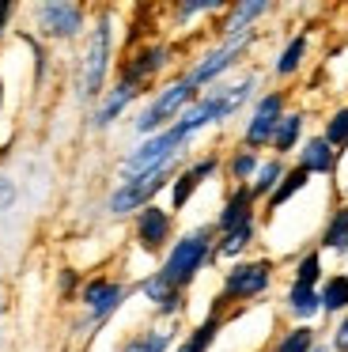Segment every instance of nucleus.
Returning a JSON list of instances; mask_svg holds the SVG:
<instances>
[{
	"mask_svg": "<svg viewBox=\"0 0 348 352\" xmlns=\"http://www.w3.org/2000/svg\"><path fill=\"white\" fill-rule=\"evenodd\" d=\"M212 258V231L208 228H197L189 231V235H182L178 243L171 246V254H166L163 269H159V276H163L171 288H189L193 284V276L204 269V261Z\"/></svg>",
	"mask_w": 348,
	"mask_h": 352,
	"instance_id": "obj_1",
	"label": "nucleus"
},
{
	"mask_svg": "<svg viewBox=\"0 0 348 352\" xmlns=\"http://www.w3.org/2000/svg\"><path fill=\"white\" fill-rule=\"evenodd\" d=\"M186 140H189V133L182 129L178 122L174 125H166L163 133H155V137H148L140 148H133V152L121 160V178H140V175H151V170H159V167H171L174 163V155L186 148Z\"/></svg>",
	"mask_w": 348,
	"mask_h": 352,
	"instance_id": "obj_2",
	"label": "nucleus"
},
{
	"mask_svg": "<svg viewBox=\"0 0 348 352\" xmlns=\"http://www.w3.org/2000/svg\"><path fill=\"white\" fill-rule=\"evenodd\" d=\"M197 99V87L189 84L186 76L174 80L171 87H163V91L155 95V99L144 107V114L136 118V129L144 133V137H155V133H163L166 122H174V118H182L189 110V102Z\"/></svg>",
	"mask_w": 348,
	"mask_h": 352,
	"instance_id": "obj_3",
	"label": "nucleus"
},
{
	"mask_svg": "<svg viewBox=\"0 0 348 352\" xmlns=\"http://www.w3.org/2000/svg\"><path fill=\"white\" fill-rule=\"evenodd\" d=\"M171 175H174V163L171 167H159V170H151V175H140V178H129V182H121L118 190L110 193V212L113 216H129V212H140V208H148L151 205V197H155L159 190H163L166 182H171Z\"/></svg>",
	"mask_w": 348,
	"mask_h": 352,
	"instance_id": "obj_4",
	"label": "nucleus"
},
{
	"mask_svg": "<svg viewBox=\"0 0 348 352\" xmlns=\"http://www.w3.org/2000/svg\"><path fill=\"white\" fill-rule=\"evenodd\" d=\"M106 65H110V19H98L95 34H91L87 57H83V95L95 99L102 95V80H106Z\"/></svg>",
	"mask_w": 348,
	"mask_h": 352,
	"instance_id": "obj_5",
	"label": "nucleus"
},
{
	"mask_svg": "<svg viewBox=\"0 0 348 352\" xmlns=\"http://www.w3.org/2000/svg\"><path fill=\"white\" fill-rule=\"evenodd\" d=\"M269 276H272V265L269 261H242L235 265L231 273L224 276V296L219 299H254L269 288Z\"/></svg>",
	"mask_w": 348,
	"mask_h": 352,
	"instance_id": "obj_6",
	"label": "nucleus"
},
{
	"mask_svg": "<svg viewBox=\"0 0 348 352\" xmlns=\"http://www.w3.org/2000/svg\"><path fill=\"white\" fill-rule=\"evenodd\" d=\"M280 118H284V95L269 91L261 102H257L254 118H250V125H246V148L250 152L261 148V144H272V133H276Z\"/></svg>",
	"mask_w": 348,
	"mask_h": 352,
	"instance_id": "obj_7",
	"label": "nucleus"
},
{
	"mask_svg": "<svg viewBox=\"0 0 348 352\" xmlns=\"http://www.w3.org/2000/svg\"><path fill=\"white\" fill-rule=\"evenodd\" d=\"M38 27L50 38H76L83 27V8H76L68 0H50L38 8Z\"/></svg>",
	"mask_w": 348,
	"mask_h": 352,
	"instance_id": "obj_8",
	"label": "nucleus"
},
{
	"mask_svg": "<svg viewBox=\"0 0 348 352\" xmlns=\"http://www.w3.org/2000/svg\"><path fill=\"white\" fill-rule=\"evenodd\" d=\"M121 303H125V284L106 280V276H95V280L83 284V307L91 311V318H95V322L110 318Z\"/></svg>",
	"mask_w": 348,
	"mask_h": 352,
	"instance_id": "obj_9",
	"label": "nucleus"
},
{
	"mask_svg": "<svg viewBox=\"0 0 348 352\" xmlns=\"http://www.w3.org/2000/svg\"><path fill=\"white\" fill-rule=\"evenodd\" d=\"M246 46H250V34H246V38H231V42H224V46H219V50H212V54L204 57V61L197 65V69L189 72L186 80H189L193 87H204L208 80H216L219 72H227V69H231V65H235V57H239Z\"/></svg>",
	"mask_w": 348,
	"mask_h": 352,
	"instance_id": "obj_10",
	"label": "nucleus"
},
{
	"mask_svg": "<svg viewBox=\"0 0 348 352\" xmlns=\"http://www.w3.org/2000/svg\"><path fill=\"white\" fill-rule=\"evenodd\" d=\"M171 239V212L159 205H148L136 212V243L144 250H159V246Z\"/></svg>",
	"mask_w": 348,
	"mask_h": 352,
	"instance_id": "obj_11",
	"label": "nucleus"
},
{
	"mask_svg": "<svg viewBox=\"0 0 348 352\" xmlns=\"http://www.w3.org/2000/svg\"><path fill=\"white\" fill-rule=\"evenodd\" d=\"M216 155H208V160H201V163H193L189 170H182L178 178H174V186H171V205L174 208H186L189 205V197L197 193V186L204 182L208 175H216Z\"/></svg>",
	"mask_w": 348,
	"mask_h": 352,
	"instance_id": "obj_12",
	"label": "nucleus"
},
{
	"mask_svg": "<svg viewBox=\"0 0 348 352\" xmlns=\"http://www.w3.org/2000/svg\"><path fill=\"white\" fill-rule=\"evenodd\" d=\"M166 65V46H148V50H140V54L133 57V61L121 69V84H129V87H140L144 80H151L159 69Z\"/></svg>",
	"mask_w": 348,
	"mask_h": 352,
	"instance_id": "obj_13",
	"label": "nucleus"
},
{
	"mask_svg": "<svg viewBox=\"0 0 348 352\" xmlns=\"http://www.w3.org/2000/svg\"><path fill=\"white\" fill-rule=\"evenodd\" d=\"M242 223H254V193H250V186H239V190L227 197L224 212H219V231H235L242 228Z\"/></svg>",
	"mask_w": 348,
	"mask_h": 352,
	"instance_id": "obj_14",
	"label": "nucleus"
},
{
	"mask_svg": "<svg viewBox=\"0 0 348 352\" xmlns=\"http://www.w3.org/2000/svg\"><path fill=\"white\" fill-rule=\"evenodd\" d=\"M299 167L307 170V175H333L337 152H333L322 137H310L307 144H303V152H299Z\"/></svg>",
	"mask_w": 348,
	"mask_h": 352,
	"instance_id": "obj_15",
	"label": "nucleus"
},
{
	"mask_svg": "<svg viewBox=\"0 0 348 352\" xmlns=\"http://www.w3.org/2000/svg\"><path fill=\"white\" fill-rule=\"evenodd\" d=\"M140 292L148 296V303H155L163 314H174V311H178V303H182V292L171 288V284H166L159 273H151L148 280L140 284Z\"/></svg>",
	"mask_w": 348,
	"mask_h": 352,
	"instance_id": "obj_16",
	"label": "nucleus"
},
{
	"mask_svg": "<svg viewBox=\"0 0 348 352\" xmlns=\"http://www.w3.org/2000/svg\"><path fill=\"white\" fill-rule=\"evenodd\" d=\"M269 8V4H265V0H246V4H239V8L231 12V19H227V27H224V42H231V38H246V27L254 23L257 16H261V12Z\"/></svg>",
	"mask_w": 348,
	"mask_h": 352,
	"instance_id": "obj_17",
	"label": "nucleus"
},
{
	"mask_svg": "<svg viewBox=\"0 0 348 352\" xmlns=\"http://www.w3.org/2000/svg\"><path fill=\"white\" fill-rule=\"evenodd\" d=\"M287 311L295 314V318H314L318 311H322V296H318V288H307V284H295L287 288Z\"/></svg>",
	"mask_w": 348,
	"mask_h": 352,
	"instance_id": "obj_18",
	"label": "nucleus"
},
{
	"mask_svg": "<svg viewBox=\"0 0 348 352\" xmlns=\"http://www.w3.org/2000/svg\"><path fill=\"white\" fill-rule=\"evenodd\" d=\"M133 99H136V87L118 84V87H113V91L102 99V107H98V114H95V125H98V129H106V125H110L113 118H118V114H121V110H125Z\"/></svg>",
	"mask_w": 348,
	"mask_h": 352,
	"instance_id": "obj_19",
	"label": "nucleus"
},
{
	"mask_svg": "<svg viewBox=\"0 0 348 352\" xmlns=\"http://www.w3.org/2000/svg\"><path fill=\"white\" fill-rule=\"evenodd\" d=\"M216 333H219V311H212L208 318H204L201 326L178 344V352H208V344L216 341Z\"/></svg>",
	"mask_w": 348,
	"mask_h": 352,
	"instance_id": "obj_20",
	"label": "nucleus"
},
{
	"mask_svg": "<svg viewBox=\"0 0 348 352\" xmlns=\"http://www.w3.org/2000/svg\"><path fill=\"white\" fill-rule=\"evenodd\" d=\"M310 182V175L303 167H295V170H284V178H280V186L269 193V208H280V205H287V201L295 197V193L303 190V186Z\"/></svg>",
	"mask_w": 348,
	"mask_h": 352,
	"instance_id": "obj_21",
	"label": "nucleus"
},
{
	"mask_svg": "<svg viewBox=\"0 0 348 352\" xmlns=\"http://www.w3.org/2000/svg\"><path fill=\"white\" fill-rule=\"evenodd\" d=\"M318 296H322V311H329V314L348 311V276H329Z\"/></svg>",
	"mask_w": 348,
	"mask_h": 352,
	"instance_id": "obj_22",
	"label": "nucleus"
},
{
	"mask_svg": "<svg viewBox=\"0 0 348 352\" xmlns=\"http://www.w3.org/2000/svg\"><path fill=\"white\" fill-rule=\"evenodd\" d=\"M322 246H325V250H345V246H348V205L337 208V212H333V220L325 223Z\"/></svg>",
	"mask_w": 348,
	"mask_h": 352,
	"instance_id": "obj_23",
	"label": "nucleus"
},
{
	"mask_svg": "<svg viewBox=\"0 0 348 352\" xmlns=\"http://www.w3.org/2000/svg\"><path fill=\"white\" fill-rule=\"evenodd\" d=\"M280 178H284V163H280V160L261 163V167H257L254 186H250V193H254V197H269V193L280 186Z\"/></svg>",
	"mask_w": 348,
	"mask_h": 352,
	"instance_id": "obj_24",
	"label": "nucleus"
},
{
	"mask_svg": "<svg viewBox=\"0 0 348 352\" xmlns=\"http://www.w3.org/2000/svg\"><path fill=\"white\" fill-rule=\"evenodd\" d=\"M250 239H254V223H242V228L227 231V235L219 239V243H216V254H219V258H239V254L250 246Z\"/></svg>",
	"mask_w": 348,
	"mask_h": 352,
	"instance_id": "obj_25",
	"label": "nucleus"
},
{
	"mask_svg": "<svg viewBox=\"0 0 348 352\" xmlns=\"http://www.w3.org/2000/svg\"><path fill=\"white\" fill-rule=\"evenodd\" d=\"M299 133H303V118L299 114H284L280 125H276V133H272V148H276V152H292L295 140H299Z\"/></svg>",
	"mask_w": 348,
	"mask_h": 352,
	"instance_id": "obj_26",
	"label": "nucleus"
},
{
	"mask_svg": "<svg viewBox=\"0 0 348 352\" xmlns=\"http://www.w3.org/2000/svg\"><path fill=\"white\" fill-rule=\"evenodd\" d=\"M166 349H171V333L166 329H148V333L121 344V352H166Z\"/></svg>",
	"mask_w": 348,
	"mask_h": 352,
	"instance_id": "obj_27",
	"label": "nucleus"
},
{
	"mask_svg": "<svg viewBox=\"0 0 348 352\" xmlns=\"http://www.w3.org/2000/svg\"><path fill=\"white\" fill-rule=\"evenodd\" d=\"M303 54H307V34H295V38L284 46L280 61H276V72H280V76H292V72L303 65Z\"/></svg>",
	"mask_w": 348,
	"mask_h": 352,
	"instance_id": "obj_28",
	"label": "nucleus"
},
{
	"mask_svg": "<svg viewBox=\"0 0 348 352\" xmlns=\"http://www.w3.org/2000/svg\"><path fill=\"white\" fill-rule=\"evenodd\" d=\"M322 140H325L329 148H348V107H345V110H333V118L325 122Z\"/></svg>",
	"mask_w": 348,
	"mask_h": 352,
	"instance_id": "obj_29",
	"label": "nucleus"
},
{
	"mask_svg": "<svg viewBox=\"0 0 348 352\" xmlns=\"http://www.w3.org/2000/svg\"><path fill=\"white\" fill-rule=\"evenodd\" d=\"M310 349H314V329L310 326L287 329V333L280 337V344H276V352H310Z\"/></svg>",
	"mask_w": 348,
	"mask_h": 352,
	"instance_id": "obj_30",
	"label": "nucleus"
},
{
	"mask_svg": "<svg viewBox=\"0 0 348 352\" xmlns=\"http://www.w3.org/2000/svg\"><path fill=\"white\" fill-rule=\"evenodd\" d=\"M318 280H322V258H318V250H310V254H303L299 265H295V284L314 288Z\"/></svg>",
	"mask_w": 348,
	"mask_h": 352,
	"instance_id": "obj_31",
	"label": "nucleus"
},
{
	"mask_svg": "<svg viewBox=\"0 0 348 352\" xmlns=\"http://www.w3.org/2000/svg\"><path fill=\"white\" fill-rule=\"evenodd\" d=\"M257 167H261V163H257V155L254 152H250V148H246V152H239V155H235V160H231V178H235V182H246V178L250 175H254V170Z\"/></svg>",
	"mask_w": 348,
	"mask_h": 352,
	"instance_id": "obj_32",
	"label": "nucleus"
},
{
	"mask_svg": "<svg viewBox=\"0 0 348 352\" xmlns=\"http://www.w3.org/2000/svg\"><path fill=\"white\" fill-rule=\"evenodd\" d=\"M12 205H15V186H12V178L0 175V212H8Z\"/></svg>",
	"mask_w": 348,
	"mask_h": 352,
	"instance_id": "obj_33",
	"label": "nucleus"
},
{
	"mask_svg": "<svg viewBox=\"0 0 348 352\" xmlns=\"http://www.w3.org/2000/svg\"><path fill=\"white\" fill-rule=\"evenodd\" d=\"M212 8H219L216 0H197V4H182V8H178V16L186 19V16H197V12H212Z\"/></svg>",
	"mask_w": 348,
	"mask_h": 352,
	"instance_id": "obj_34",
	"label": "nucleus"
},
{
	"mask_svg": "<svg viewBox=\"0 0 348 352\" xmlns=\"http://www.w3.org/2000/svg\"><path fill=\"white\" fill-rule=\"evenodd\" d=\"M333 349H337V352H348V314L340 318L337 333H333Z\"/></svg>",
	"mask_w": 348,
	"mask_h": 352,
	"instance_id": "obj_35",
	"label": "nucleus"
},
{
	"mask_svg": "<svg viewBox=\"0 0 348 352\" xmlns=\"http://www.w3.org/2000/svg\"><path fill=\"white\" fill-rule=\"evenodd\" d=\"M8 16H12V0H0V31H4Z\"/></svg>",
	"mask_w": 348,
	"mask_h": 352,
	"instance_id": "obj_36",
	"label": "nucleus"
},
{
	"mask_svg": "<svg viewBox=\"0 0 348 352\" xmlns=\"http://www.w3.org/2000/svg\"><path fill=\"white\" fill-rule=\"evenodd\" d=\"M0 102H4V80H0Z\"/></svg>",
	"mask_w": 348,
	"mask_h": 352,
	"instance_id": "obj_37",
	"label": "nucleus"
},
{
	"mask_svg": "<svg viewBox=\"0 0 348 352\" xmlns=\"http://www.w3.org/2000/svg\"><path fill=\"white\" fill-rule=\"evenodd\" d=\"M310 352H325V349H310Z\"/></svg>",
	"mask_w": 348,
	"mask_h": 352,
	"instance_id": "obj_38",
	"label": "nucleus"
}]
</instances>
